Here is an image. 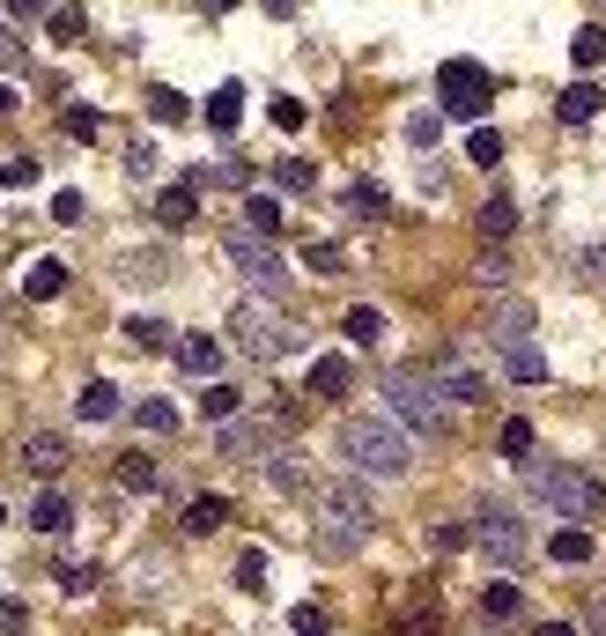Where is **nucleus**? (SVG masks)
<instances>
[{"label": "nucleus", "instance_id": "ddd939ff", "mask_svg": "<svg viewBox=\"0 0 606 636\" xmlns=\"http://www.w3.org/2000/svg\"><path fill=\"white\" fill-rule=\"evenodd\" d=\"M599 89H592V82H577V89H562V104H555V119L562 126H592V119H599Z\"/></svg>", "mask_w": 606, "mask_h": 636}, {"label": "nucleus", "instance_id": "c756f323", "mask_svg": "<svg viewBox=\"0 0 606 636\" xmlns=\"http://www.w3.org/2000/svg\"><path fill=\"white\" fill-rule=\"evenodd\" d=\"M230 577H237V592H267V555H259V548H244Z\"/></svg>", "mask_w": 606, "mask_h": 636}, {"label": "nucleus", "instance_id": "72a5a7b5", "mask_svg": "<svg viewBox=\"0 0 606 636\" xmlns=\"http://www.w3.org/2000/svg\"><path fill=\"white\" fill-rule=\"evenodd\" d=\"M0 186H8V193H30V186H38V156H8V163H0Z\"/></svg>", "mask_w": 606, "mask_h": 636}, {"label": "nucleus", "instance_id": "a18cd8bd", "mask_svg": "<svg viewBox=\"0 0 606 636\" xmlns=\"http://www.w3.org/2000/svg\"><path fill=\"white\" fill-rule=\"evenodd\" d=\"M126 333H134V348H163V318H126Z\"/></svg>", "mask_w": 606, "mask_h": 636}, {"label": "nucleus", "instance_id": "f8f14e48", "mask_svg": "<svg viewBox=\"0 0 606 636\" xmlns=\"http://www.w3.org/2000/svg\"><path fill=\"white\" fill-rule=\"evenodd\" d=\"M156 222H163L170 237H178V230H193V222H200V186H170V193L156 200Z\"/></svg>", "mask_w": 606, "mask_h": 636}, {"label": "nucleus", "instance_id": "9d476101", "mask_svg": "<svg viewBox=\"0 0 606 636\" xmlns=\"http://www.w3.org/2000/svg\"><path fill=\"white\" fill-rule=\"evenodd\" d=\"M274 430H281V422H259V415H230L222 422V459H237V466H259L274 452Z\"/></svg>", "mask_w": 606, "mask_h": 636}, {"label": "nucleus", "instance_id": "4c0bfd02", "mask_svg": "<svg viewBox=\"0 0 606 636\" xmlns=\"http://www.w3.org/2000/svg\"><path fill=\"white\" fill-rule=\"evenodd\" d=\"M510 230H518V208H510V200H488L481 208V237H510Z\"/></svg>", "mask_w": 606, "mask_h": 636}, {"label": "nucleus", "instance_id": "5fc2aeb1", "mask_svg": "<svg viewBox=\"0 0 606 636\" xmlns=\"http://www.w3.org/2000/svg\"><path fill=\"white\" fill-rule=\"evenodd\" d=\"M0 629H30V607H23V600H0Z\"/></svg>", "mask_w": 606, "mask_h": 636}, {"label": "nucleus", "instance_id": "473e14b6", "mask_svg": "<svg viewBox=\"0 0 606 636\" xmlns=\"http://www.w3.org/2000/svg\"><path fill=\"white\" fill-rule=\"evenodd\" d=\"M518 607H525V600H518V585H488V592H481V614H488V622H510Z\"/></svg>", "mask_w": 606, "mask_h": 636}, {"label": "nucleus", "instance_id": "09e8293b", "mask_svg": "<svg viewBox=\"0 0 606 636\" xmlns=\"http://www.w3.org/2000/svg\"><path fill=\"white\" fill-rule=\"evenodd\" d=\"M267 119L281 126V134H296V126H304V104H296V97H274V104H267Z\"/></svg>", "mask_w": 606, "mask_h": 636}, {"label": "nucleus", "instance_id": "5701e85b", "mask_svg": "<svg viewBox=\"0 0 606 636\" xmlns=\"http://www.w3.org/2000/svg\"><path fill=\"white\" fill-rule=\"evenodd\" d=\"M111 415H119V385H104V378L82 385V422H111Z\"/></svg>", "mask_w": 606, "mask_h": 636}, {"label": "nucleus", "instance_id": "39448f33", "mask_svg": "<svg viewBox=\"0 0 606 636\" xmlns=\"http://www.w3.org/2000/svg\"><path fill=\"white\" fill-rule=\"evenodd\" d=\"M466 540L481 548L488 570H518V563H525V548H533V540H525V518L503 511V504H481V511H474V526H466Z\"/></svg>", "mask_w": 606, "mask_h": 636}, {"label": "nucleus", "instance_id": "393cba45", "mask_svg": "<svg viewBox=\"0 0 606 636\" xmlns=\"http://www.w3.org/2000/svg\"><path fill=\"white\" fill-rule=\"evenodd\" d=\"M244 230H259V237H274V230H281V200L252 193V200H244Z\"/></svg>", "mask_w": 606, "mask_h": 636}, {"label": "nucleus", "instance_id": "f3484780", "mask_svg": "<svg viewBox=\"0 0 606 636\" xmlns=\"http://www.w3.org/2000/svg\"><path fill=\"white\" fill-rule=\"evenodd\" d=\"M237 119H244V89L222 82L215 97H208V126H215V134H237Z\"/></svg>", "mask_w": 606, "mask_h": 636}, {"label": "nucleus", "instance_id": "052dcab7", "mask_svg": "<svg viewBox=\"0 0 606 636\" xmlns=\"http://www.w3.org/2000/svg\"><path fill=\"white\" fill-rule=\"evenodd\" d=\"M200 8H208V15H230V8H237V0H200Z\"/></svg>", "mask_w": 606, "mask_h": 636}, {"label": "nucleus", "instance_id": "2eb2a0df", "mask_svg": "<svg viewBox=\"0 0 606 636\" xmlns=\"http://www.w3.org/2000/svg\"><path fill=\"white\" fill-rule=\"evenodd\" d=\"M348 385H355V370H348V356H318V363H311V392H318V400H340Z\"/></svg>", "mask_w": 606, "mask_h": 636}, {"label": "nucleus", "instance_id": "a878e982", "mask_svg": "<svg viewBox=\"0 0 606 636\" xmlns=\"http://www.w3.org/2000/svg\"><path fill=\"white\" fill-rule=\"evenodd\" d=\"M244 407V392L237 385H215V378H208V392H200V415H215V422H230Z\"/></svg>", "mask_w": 606, "mask_h": 636}, {"label": "nucleus", "instance_id": "79ce46f5", "mask_svg": "<svg viewBox=\"0 0 606 636\" xmlns=\"http://www.w3.org/2000/svg\"><path fill=\"white\" fill-rule=\"evenodd\" d=\"M52 585H60V592H89V585H97V570H89V563H52Z\"/></svg>", "mask_w": 606, "mask_h": 636}, {"label": "nucleus", "instance_id": "c85d7f7f", "mask_svg": "<svg viewBox=\"0 0 606 636\" xmlns=\"http://www.w3.org/2000/svg\"><path fill=\"white\" fill-rule=\"evenodd\" d=\"M126 282H141V289H156V282H163V252H126Z\"/></svg>", "mask_w": 606, "mask_h": 636}, {"label": "nucleus", "instance_id": "2f4dec72", "mask_svg": "<svg viewBox=\"0 0 606 636\" xmlns=\"http://www.w3.org/2000/svg\"><path fill=\"white\" fill-rule=\"evenodd\" d=\"M148 430V437H170V430H178V407H170V400H141V415H134Z\"/></svg>", "mask_w": 606, "mask_h": 636}, {"label": "nucleus", "instance_id": "13d9d810", "mask_svg": "<svg viewBox=\"0 0 606 636\" xmlns=\"http://www.w3.org/2000/svg\"><path fill=\"white\" fill-rule=\"evenodd\" d=\"M259 8H267V15H281V23L296 15V0H259Z\"/></svg>", "mask_w": 606, "mask_h": 636}, {"label": "nucleus", "instance_id": "4468645a", "mask_svg": "<svg viewBox=\"0 0 606 636\" xmlns=\"http://www.w3.org/2000/svg\"><path fill=\"white\" fill-rule=\"evenodd\" d=\"M23 459H30V474H60V466H67V437H52V430H38V437L23 444Z\"/></svg>", "mask_w": 606, "mask_h": 636}, {"label": "nucleus", "instance_id": "b1692460", "mask_svg": "<svg viewBox=\"0 0 606 636\" xmlns=\"http://www.w3.org/2000/svg\"><path fill=\"white\" fill-rule=\"evenodd\" d=\"M340 333H348V341H355V348H370V341H378V333H385V318L370 311V304H355V311L340 318Z\"/></svg>", "mask_w": 606, "mask_h": 636}, {"label": "nucleus", "instance_id": "423d86ee", "mask_svg": "<svg viewBox=\"0 0 606 636\" xmlns=\"http://www.w3.org/2000/svg\"><path fill=\"white\" fill-rule=\"evenodd\" d=\"M318 496V540L326 548H355L370 533V496L355 481H333V489H311Z\"/></svg>", "mask_w": 606, "mask_h": 636}, {"label": "nucleus", "instance_id": "4d7b16f0", "mask_svg": "<svg viewBox=\"0 0 606 636\" xmlns=\"http://www.w3.org/2000/svg\"><path fill=\"white\" fill-rule=\"evenodd\" d=\"M8 8H15V15H45L52 0H8Z\"/></svg>", "mask_w": 606, "mask_h": 636}, {"label": "nucleus", "instance_id": "680f3d73", "mask_svg": "<svg viewBox=\"0 0 606 636\" xmlns=\"http://www.w3.org/2000/svg\"><path fill=\"white\" fill-rule=\"evenodd\" d=\"M0 112H15V89H8V82H0Z\"/></svg>", "mask_w": 606, "mask_h": 636}, {"label": "nucleus", "instance_id": "a19ab883", "mask_svg": "<svg viewBox=\"0 0 606 636\" xmlns=\"http://www.w3.org/2000/svg\"><path fill=\"white\" fill-rule=\"evenodd\" d=\"M437 134H444V119H437V112H414V119H407V141L422 148V156L437 148Z\"/></svg>", "mask_w": 606, "mask_h": 636}, {"label": "nucleus", "instance_id": "20e7f679", "mask_svg": "<svg viewBox=\"0 0 606 636\" xmlns=\"http://www.w3.org/2000/svg\"><path fill=\"white\" fill-rule=\"evenodd\" d=\"M230 341H237L244 356H259V363H281V356H296V348H304V333L274 311L267 296H244L237 311H230Z\"/></svg>", "mask_w": 606, "mask_h": 636}, {"label": "nucleus", "instance_id": "bf43d9fd", "mask_svg": "<svg viewBox=\"0 0 606 636\" xmlns=\"http://www.w3.org/2000/svg\"><path fill=\"white\" fill-rule=\"evenodd\" d=\"M540 636H577V629H570V622H540Z\"/></svg>", "mask_w": 606, "mask_h": 636}, {"label": "nucleus", "instance_id": "7ed1b4c3", "mask_svg": "<svg viewBox=\"0 0 606 636\" xmlns=\"http://www.w3.org/2000/svg\"><path fill=\"white\" fill-rule=\"evenodd\" d=\"M340 452H348V466H363V474H407V430L392 415H348L340 422Z\"/></svg>", "mask_w": 606, "mask_h": 636}, {"label": "nucleus", "instance_id": "c03bdc74", "mask_svg": "<svg viewBox=\"0 0 606 636\" xmlns=\"http://www.w3.org/2000/svg\"><path fill=\"white\" fill-rule=\"evenodd\" d=\"M60 126H67L74 141H97V112H89V104H74V112H60Z\"/></svg>", "mask_w": 606, "mask_h": 636}, {"label": "nucleus", "instance_id": "dca6fc26", "mask_svg": "<svg viewBox=\"0 0 606 636\" xmlns=\"http://www.w3.org/2000/svg\"><path fill=\"white\" fill-rule=\"evenodd\" d=\"M222 518H230V496H193V504L178 511V526H185V533H215Z\"/></svg>", "mask_w": 606, "mask_h": 636}, {"label": "nucleus", "instance_id": "e2e57ef3", "mask_svg": "<svg viewBox=\"0 0 606 636\" xmlns=\"http://www.w3.org/2000/svg\"><path fill=\"white\" fill-rule=\"evenodd\" d=\"M0 526H8V504H0Z\"/></svg>", "mask_w": 606, "mask_h": 636}, {"label": "nucleus", "instance_id": "412c9836", "mask_svg": "<svg viewBox=\"0 0 606 636\" xmlns=\"http://www.w3.org/2000/svg\"><path fill=\"white\" fill-rule=\"evenodd\" d=\"M111 481H119V489H156V459H148V452H119Z\"/></svg>", "mask_w": 606, "mask_h": 636}, {"label": "nucleus", "instance_id": "0e129e2a", "mask_svg": "<svg viewBox=\"0 0 606 636\" xmlns=\"http://www.w3.org/2000/svg\"><path fill=\"white\" fill-rule=\"evenodd\" d=\"M481 636H488V629H481Z\"/></svg>", "mask_w": 606, "mask_h": 636}, {"label": "nucleus", "instance_id": "cd10ccee", "mask_svg": "<svg viewBox=\"0 0 606 636\" xmlns=\"http://www.w3.org/2000/svg\"><path fill=\"white\" fill-rule=\"evenodd\" d=\"M570 60H577V67H606V30L599 23L577 30V38H570Z\"/></svg>", "mask_w": 606, "mask_h": 636}, {"label": "nucleus", "instance_id": "7c9ffc66", "mask_svg": "<svg viewBox=\"0 0 606 636\" xmlns=\"http://www.w3.org/2000/svg\"><path fill=\"white\" fill-rule=\"evenodd\" d=\"M45 30L60 38V45H74V38L89 30V15H82V8H45Z\"/></svg>", "mask_w": 606, "mask_h": 636}, {"label": "nucleus", "instance_id": "1a4fd4ad", "mask_svg": "<svg viewBox=\"0 0 606 636\" xmlns=\"http://www.w3.org/2000/svg\"><path fill=\"white\" fill-rule=\"evenodd\" d=\"M437 97L451 119H481L488 112V67L481 60H444L437 67Z\"/></svg>", "mask_w": 606, "mask_h": 636}, {"label": "nucleus", "instance_id": "ea45409f", "mask_svg": "<svg viewBox=\"0 0 606 636\" xmlns=\"http://www.w3.org/2000/svg\"><path fill=\"white\" fill-rule=\"evenodd\" d=\"M577 282L606 289V237H599V245H584V252H577Z\"/></svg>", "mask_w": 606, "mask_h": 636}, {"label": "nucleus", "instance_id": "3c124183", "mask_svg": "<svg viewBox=\"0 0 606 636\" xmlns=\"http://www.w3.org/2000/svg\"><path fill=\"white\" fill-rule=\"evenodd\" d=\"M52 222H82V193L60 186V193H52Z\"/></svg>", "mask_w": 606, "mask_h": 636}, {"label": "nucleus", "instance_id": "603ef678", "mask_svg": "<svg viewBox=\"0 0 606 636\" xmlns=\"http://www.w3.org/2000/svg\"><path fill=\"white\" fill-rule=\"evenodd\" d=\"M0 67H8V74L23 67V38H15V30H8V23H0Z\"/></svg>", "mask_w": 606, "mask_h": 636}, {"label": "nucleus", "instance_id": "aec40b11", "mask_svg": "<svg viewBox=\"0 0 606 636\" xmlns=\"http://www.w3.org/2000/svg\"><path fill=\"white\" fill-rule=\"evenodd\" d=\"M222 363V348L208 341V333H193V341H178V370H193V378H215Z\"/></svg>", "mask_w": 606, "mask_h": 636}, {"label": "nucleus", "instance_id": "0eeeda50", "mask_svg": "<svg viewBox=\"0 0 606 636\" xmlns=\"http://www.w3.org/2000/svg\"><path fill=\"white\" fill-rule=\"evenodd\" d=\"M222 252L237 259V274H244L259 296H267V304H274V296H289V267H281V252H274L259 230H244V222H237V230L222 237Z\"/></svg>", "mask_w": 606, "mask_h": 636}, {"label": "nucleus", "instance_id": "6e6552de", "mask_svg": "<svg viewBox=\"0 0 606 636\" xmlns=\"http://www.w3.org/2000/svg\"><path fill=\"white\" fill-rule=\"evenodd\" d=\"M525 326H533V318H525V304H503V311H496V326H488V341L503 348V370L518 378V385H540V378H547V356L525 341Z\"/></svg>", "mask_w": 606, "mask_h": 636}, {"label": "nucleus", "instance_id": "37998d69", "mask_svg": "<svg viewBox=\"0 0 606 636\" xmlns=\"http://www.w3.org/2000/svg\"><path fill=\"white\" fill-rule=\"evenodd\" d=\"M503 452H510V459H533V422H525V415L503 422Z\"/></svg>", "mask_w": 606, "mask_h": 636}, {"label": "nucleus", "instance_id": "f704fd0d", "mask_svg": "<svg viewBox=\"0 0 606 636\" xmlns=\"http://www.w3.org/2000/svg\"><path fill=\"white\" fill-rule=\"evenodd\" d=\"M348 208H355V215H385V186H378V178H355V186H348Z\"/></svg>", "mask_w": 606, "mask_h": 636}, {"label": "nucleus", "instance_id": "a211bd4d", "mask_svg": "<svg viewBox=\"0 0 606 636\" xmlns=\"http://www.w3.org/2000/svg\"><path fill=\"white\" fill-rule=\"evenodd\" d=\"M60 289H67V267H60V259H38V267L23 274V296H30V304H52Z\"/></svg>", "mask_w": 606, "mask_h": 636}, {"label": "nucleus", "instance_id": "6e6d98bb", "mask_svg": "<svg viewBox=\"0 0 606 636\" xmlns=\"http://www.w3.org/2000/svg\"><path fill=\"white\" fill-rule=\"evenodd\" d=\"M592 629H599V636H606V585H599V592H592Z\"/></svg>", "mask_w": 606, "mask_h": 636}, {"label": "nucleus", "instance_id": "9b49d317", "mask_svg": "<svg viewBox=\"0 0 606 636\" xmlns=\"http://www.w3.org/2000/svg\"><path fill=\"white\" fill-rule=\"evenodd\" d=\"M429 378H437V392L451 400V407H481V400H488V378L466 363V356H437V363H429Z\"/></svg>", "mask_w": 606, "mask_h": 636}, {"label": "nucleus", "instance_id": "bb28decb", "mask_svg": "<svg viewBox=\"0 0 606 636\" xmlns=\"http://www.w3.org/2000/svg\"><path fill=\"white\" fill-rule=\"evenodd\" d=\"M200 186H230V193H244V186H252V163L222 156V163H208V171H200Z\"/></svg>", "mask_w": 606, "mask_h": 636}, {"label": "nucleus", "instance_id": "c9c22d12", "mask_svg": "<svg viewBox=\"0 0 606 636\" xmlns=\"http://www.w3.org/2000/svg\"><path fill=\"white\" fill-rule=\"evenodd\" d=\"M466 156H474V163H503V134H496V126H474V141H466Z\"/></svg>", "mask_w": 606, "mask_h": 636}, {"label": "nucleus", "instance_id": "58836bf2", "mask_svg": "<svg viewBox=\"0 0 606 636\" xmlns=\"http://www.w3.org/2000/svg\"><path fill=\"white\" fill-rule=\"evenodd\" d=\"M304 267H311V274H340V267H348V252L318 237V245H304Z\"/></svg>", "mask_w": 606, "mask_h": 636}, {"label": "nucleus", "instance_id": "6ab92c4d", "mask_svg": "<svg viewBox=\"0 0 606 636\" xmlns=\"http://www.w3.org/2000/svg\"><path fill=\"white\" fill-rule=\"evenodd\" d=\"M547 555H555V563H570V570H577V563H592L599 548H592V533H584V526H562V533L547 540Z\"/></svg>", "mask_w": 606, "mask_h": 636}, {"label": "nucleus", "instance_id": "f257e3e1", "mask_svg": "<svg viewBox=\"0 0 606 636\" xmlns=\"http://www.w3.org/2000/svg\"><path fill=\"white\" fill-rule=\"evenodd\" d=\"M518 466H525V496H533L540 511H562L570 526L599 518L606 481H592V474H577V466H562V459H518Z\"/></svg>", "mask_w": 606, "mask_h": 636}, {"label": "nucleus", "instance_id": "e433bc0d", "mask_svg": "<svg viewBox=\"0 0 606 636\" xmlns=\"http://www.w3.org/2000/svg\"><path fill=\"white\" fill-rule=\"evenodd\" d=\"M148 119L178 126V119H185V97H178V89H148Z\"/></svg>", "mask_w": 606, "mask_h": 636}, {"label": "nucleus", "instance_id": "4be33fe9", "mask_svg": "<svg viewBox=\"0 0 606 636\" xmlns=\"http://www.w3.org/2000/svg\"><path fill=\"white\" fill-rule=\"evenodd\" d=\"M67 518H74V504H67V496H60V489H45V496H38V504H30V526H38V533H60Z\"/></svg>", "mask_w": 606, "mask_h": 636}, {"label": "nucleus", "instance_id": "49530a36", "mask_svg": "<svg viewBox=\"0 0 606 636\" xmlns=\"http://www.w3.org/2000/svg\"><path fill=\"white\" fill-rule=\"evenodd\" d=\"M126 178H156V148L148 141H126Z\"/></svg>", "mask_w": 606, "mask_h": 636}, {"label": "nucleus", "instance_id": "8fccbe9b", "mask_svg": "<svg viewBox=\"0 0 606 636\" xmlns=\"http://www.w3.org/2000/svg\"><path fill=\"white\" fill-rule=\"evenodd\" d=\"M311 163H304V156H289V163H281V186H289V193H311Z\"/></svg>", "mask_w": 606, "mask_h": 636}, {"label": "nucleus", "instance_id": "864d4df0", "mask_svg": "<svg viewBox=\"0 0 606 636\" xmlns=\"http://www.w3.org/2000/svg\"><path fill=\"white\" fill-rule=\"evenodd\" d=\"M289 629H296V636H326V614H318V607H296Z\"/></svg>", "mask_w": 606, "mask_h": 636}, {"label": "nucleus", "instance_id": "f03ea898", "mask_svg": "<svg viewBox=\"0 0 606 636\" xmlns=\"http://www.w3.org/2000/svg\"><path fill=\"white\" fill-rule=\"evenodd\" d=\"M385 407H392V422H400L407 437H451V400L437 392L429 363L392 370V378H385Z\"/></svg>", "mask_w": 606, "mask_h": 636}, {"label": "nucleus", "instance_id": "de8ad7c7", "mask_svg": "<svg viewBox=\"0 0 606 636\" xmlns=\"http://www.w3.org/2000/svg\"><path fill=\"white\" fill-rule=\"evenodd\" d=\"M474 282H481V289H503V282H510V259H503V252H488L481 267H474Z\"/></svg>", "mask_w": 606, "mask_h": 636}]
</instances>
